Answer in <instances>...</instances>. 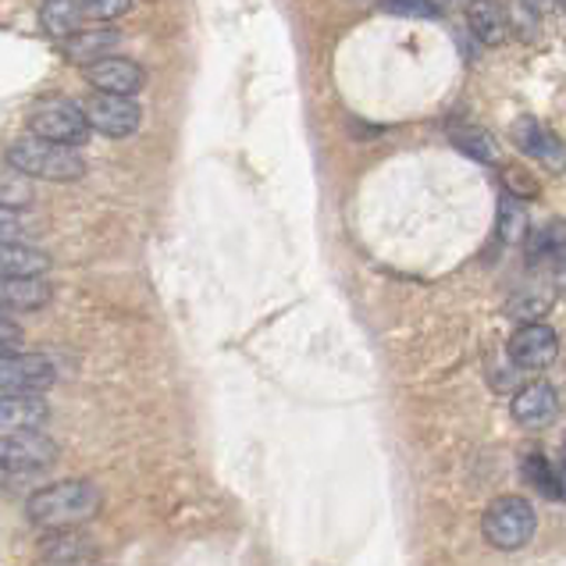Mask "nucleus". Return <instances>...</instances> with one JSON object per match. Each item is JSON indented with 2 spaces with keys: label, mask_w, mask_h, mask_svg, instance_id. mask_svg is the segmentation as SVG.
Instances as JSON below:
<instances>
[{
  "label": "nucleus",
  "mask_w": 566,
  "mask_h": 566,
  "mask_svg": "<svg viewBox=\"0 0 566 566\" xmlns=\"http://www.w3.org/2000/svg\"><path fill=\"white\" fill-rule=\"evenodd\" d=\"M96 510H101V492L90 481H54L32 492L25 503L29 524L40 531H75L93 521Z\"/></svg>",
  "instance_id": "f257e3e1"
},
{
  "label": "nucleus",
  "mask_w": 566,
  "mask_h": 566,
  "mask_svg": "<svg viewBox=\"0 0 566 566\" xmlns=\"http://www.w3.org/2000/svg\"><path fill=\"white\" fill-rule=\"evenodd\" d=\"M51 420V407L36 392H0V431H36Z\"/></svg>",
  "instance_id": "ddd939ff"
},
{
  "label": "nucleus",
  "mask_w": 566,
  "mask_h": 566,
  "mask_svg": "<svg viewBox=\"0 0 566 566\" xmlns=\"http://www.w3.org/2000/svg\"><path fill=\"white\" fill-rule=\"evenodd\" d=\"M559 353V338L556 332L535 321V325H524L521 332H513L510 338V360L524 370H542L556 360Z\"/></svg>",
  "instance_id": "9d476101"
},
{
  "label": "nucleus",
  "mask_w": 566,
  "mask_h": 566,
  "mask_svg": "<svg viewBox=\"0 0 566 566\" xmlns=\"http://www.w3.org/2000/svg\"><path fill=\"white\" fill-rule=\"evenodd\" d=\"M29 136H40L46 143H61V147H86L93 128L83 104L72 101H43L40 107H32L29 115Z\"/></svg>",
  "instance_id": "39448f33"
},
{
  "label": "nucleus",
  "mask_w": 566,
  "mask_h": 566,
  "mask_svg": "<svg viewBox=\"0 0 566 566\" xmlns=\"http://www.w3.org/2000/svg\"><path fill=\"white\" fill-rule=\"evenodd\" d=\"M556 8H559V11H566V0H556Z\"/></svg>",
  "instance_id": "c756f323"
},
{
  "label": "nucleus",
  "mask_w": 566,
  "mask_h": 566,
  "mask_svg": "<svg viewBox=\"0 0 566 566\" xmlns=\"http://www.w3.org/2000/svg\"><path fill=\"white\" fill-rule=\"evenodd\" d=\"M54 289L43 274H22V279H0V314H36L51 303Z\"/></svg>",
  "instance_id": "9b49d317"
},
{
  "label": "nucleus",
  "mask_w": 566,
  "mask_h": 566,
  "mask_svg": "<svg viewBox=\"0 0 566 566\" xmlns=\"http://www.w3.org/2000/svg\"><path fill=\"white\" fill-rule=\"evenodd\" d=\"M524 478L535 492H542L545 499H566V474H559L548 457L542 452H527L524 460Z\"/></svg>",
  "instance_id": "6ab92c4d"
},
{
  "label": "nucleus",
  "mask_w": 566,
  "mask_h": 566,
  "mask_svg": "<svg viewBox=\"0 0 566 566\" xmlns=\"http://www.w3.org/2000/svg\"><path fill=\"white\" fill-rule=\"evenodd\" d=\"M90 128L107 139H128L143 122V107L136 104V96H118V93H96L83 104Z\"/></svg>",
  "instance_id": "423d86ee"
},
{
  "label": "nucleus",
  "mask_w": 566,
  "mask_h": 566,
  "mask_svg": "<svg viewBox=\"0 0 566 566\" xmlns=\"http://www.w3.org/2000/svg\"><path fill=\"white\" fill-rule=\"evenodd\" d=\"M57 463V442L36 431H0V481H32Z\"/></svg>",
  "instance_id": "7ed1b4c3"
},
{
  "label": "nucleus",
  "mask_w": 566,
  "mask_h": 566,
  "mask_svg": "<svg viewBox=\"0 0 566 566\" xmlns=\"http://www.w3.org/2000/svg\"><path fill=\"white\" fill-rule=\"evenodd\" d=\"M78 4H83L86 22L107 25V22L122 19V14H125L128 8H133V0H78Z\"/></svg>",
  "instance_id": "b1692460"
},
{
  "label": "nucleus",
  "mask_w": 566,
  "mask_h": 566,
  "mask_svg": "<svg viewBox=\"0 0 566 566\" xmlns=\"http://www.w3.org/2000/svg\"><path fill=\"white\" fill-rule=\"evenodd\" d=\"M559 413V396L548 381H531L513 396V420L524 428H545Z\"/></svg>",
  "instance_id": "f8f14e48"
},
{
  "label": "nucleus",
  "mask_w": 566,
  "mask_h": 566,
  "mask_svg": "<svg viewBox=\"0 0 566 566\" xmlns=\"http://www.w3.org/2000/svg\"><path fill=\"white\" fill-rule=\"evenodd\" d=\"M8 349H22V328L14 317L0 314V353H8Z\"/></svg>",
  "instance_id": "bb28decb"
},
{
  "label": "nucleus",
  "mask_w": 566,
  "mask_h": 566,
  "mask_svg": "<svg viewBox=\"0 0 566 566\" xmlns=\"http://www.w3.org/2000/svg\"><path fill=\"white\" fill-rule=\"evenodd\" d=\"M40 25L51 32L54 40H69L72 32L86 25V14L78 0H43L40 4Z\"/></svg>",
  "instance_id": "f3484780"
},
{
  "label": "nucleus",
  "mask_w": 566,
  "mask_h": 566,
  "mask_svg": "<svg viewBox=\"0 0 566 566\" xmlns=\"http://www.w3.org/2000/svg\"><path fill=\"white\" fill-rule=\"evenodd\" d=\"M22 179H4V175H0V207H22L25 210L32 203V189Z\"/></svg>",
  "instance_id": "393cba45"
},
{
  "label": "nucleus",
  "mask_w": 566,
  "mask_h": 566,
  "mask_svg": "<svg viewBox=\"0 0 566 566\" xmlns=\"http://www.w3.org/2000/svg\"><path fill=\"white\" fill-rule=\"evenodd\" d=\"M566 253V221L553 218L545 221L542 229L531 235V247H527V261L531 264H545V261H559V256Z\"/></svg>",
  "instance_id": "aec40b11"
},
{
  "label": "nucleus",
  "mask_w": 566,
  "mask_h": 566,
  "mask_svg": "<svg viewBox=\"0 0 566 566\" xmlns=\"http://www.w3.org/2000/svg\"><path fill=\"white\" fill-rule=\"evenodd\" d=\"M122 43V36L115 29H107V25H93V29H78L72 32L69 40H64V57L75 61V64H93V61H101L107 54H115V46Z\"/></svg>",
  "instance_id": "4468645a"
},
{
  "label": "nucleus",
  "mask_w": 566,
  "mask_h": 566,
  "mask_svg": "<svg viewBox=\"0 0 566 566\" xmlns=\"http://www.w3.org/2000/svg\"><path fill=\"white\" fill-rule=\"evenodd\" d=\"M484 542L499 553H516L524 548L531 538H535V506L527 503L521 495H503L484 510Z\"/></svg>",
  "instance_id": "20e7f679"
},
{
  "label": "nucleus",
  "mask_w": 566,
  "mask_h": 566,
  "mask_svg": "<svg viewBox=\"0 0 566 566\" xmlns=\"http://www.w3.org/2000/svg\"><path fill=\"white\" fill-rule=\"evenodd\" d=\"M563 471H566V439H563Z\"/></svg>",
  "instance_id": "c85d7f7f"
},
{
  "label": "nucleus",
  "mask_w": 566,
  "mask_h": 566,
  "mask_svg": "<svg viewBox=\"0 0 566 566\" xmlns=\"http://www.w3.org/2000/svg\"><path fill=\"white\" fill-rule=\"evenodd\" d=\"M467 22H471L474 40L484 43V46H499V43H506V36H510V19H506V11L495 4V0H478V4L467 11Z\"/></svg>",
  "instance_id": "dca6fc26"
},
{
  "label": "nucleus",
  "mask_w": 566,
  "mask_h": 566,
  "mask_svg": "<svg viewBox=\"0 0 566 566\" xmlns=\"http://www.w3.org/2000/svg\"><path fill=\"white\" fill-rule=\"evenodd\" d=\"M513 143L521 147V154H527L531 160H538L542 168L548 171H566V147L563 139L553 133V128H545L538 118H516L513 128H510Z\"/></svg>",
  "instance_id": "6e6552de"
},
{
  "label": "nucleus",
  "mask_w": 566,
  "mask_h": 566,
  "mask_svg": "<svg viewBox=\"0 0 566 566\" xmlns=\"http://www.w3.org/2000/svg\"><path fill=\"white\" fill-rule=\"evenodd\" d=\"M57 381L54 360L40 357V353L8 349L0 353V392H46Z\"/></svg>",
  "instance_id": "0eeeda50"
},
{
  "label": "nucleus",
  "mask_w": 566,
  "mask_h": 566,
  "mask_svg": "<svg viewBox=\"0 0 566 566\" xmlns=\"http://www.w3.org/2000/svg\"><path fill=\"white\" fill-rule=\"evenodd\" d=\"M86 78L96 93H118V96H136L143 86H147L143 64L128 61V57H115V54L86 64Z\"/></svg>",
  "instance_id": "1a4fd4ad"
},
{
  "label": "nucleus",
  "mask_w": 566,
  "mask_h": 566,
  "mask_svg": "<svg viewBox=\"0 0 566 566\" xmlns=\"http://www.w3.org/2000/svg\"><path fill=\"white\" fill-rule=\"evenodd\" d=\"M388 11L402 14V19H439L434 0H388Z\"/></svg>",
  "instance_id": "a878e982"
},
{
  "label": "nucleus",
  "mask_w": 566,
  "mask_h": 566,
  "mask_svg": "<svg viewBox=\"0 0 566 566\" xmlns=\"http://www.w3.org/2000/svg\"><path fill=\"white\" fill-rule=\"evenodd\" d=\"M499 239H503L506 247H516V242L527 239V210L521 200H513V197L499 200Z\"/></svg>",
  "instance_id": "4be33fe9"
},
{
  "label": "nucleus",
  "mask_w": 566,
  "mask_h": 566,
  "mask_svg": "<svg viewBox=\"0 0 566 566\" xmlns=\"http://www.w3.org/2000/svg\"><path fill=\"white\" fill-rule=\"evenodd\" d=\"M452 147H457L460 154H467L471 160H478V165H495L499 160L492 136L481 133V128H457V133H452Z\"/></svg>",
  "instance_id": "412c9836"
},
{
  "label": "nucleus",
  "mask_w": 566,
  "mask_h": 566,
  "mask_svg": "<svg viewBox=\"0 0 566 566\" xmlns=\"http://www.w3.org/2000/svg\"><path fill=\"white\" fill-rule=\"evenodd\" d=\"M36 224L22 207H0V242H32Z\"/></svg>",
  "instance_id": "5701e85b"
},
{
  "label": "nucleus",
  "mask_w": 566,
  "mask_h": 566,
  "mask_svg": "<svg viewBox=\"0 0 566 566\" xmlns=\"http://www.w3.org/2000/svg\"><path fill=\"white\" fill-rule=\"evenodd\" d=\"M51 253L36 250L32 242H0V279H22V274H46Z\"/></svg>",
  "instance_id": "2eb2a0df"
},
{
  "label": "nucleus",
  "mask_w": 566,
  "mask_h": 566,
  "mask_svg": "<svg viewBox=\"0 0 566 566\" xmlns=\"http://www.w3.org/2000/svg\"><path fill=\"white\" fill-rule=\"evenodd\" d=\"M51 535H57V538H51L43 545L46 563H54V566H86L93 559L90 538L72 535V531H51Z\"/></svg>",
  "instance_id": "a211bd4d"
},
{
  "label": "nucleus",
  "mask_w": 566,
  "mask_h": 566,
  "mask_svg": "<svg viewBox=\"0 0 566 566\" xmlns=\"http://www.w3.org/2000/svg\"><path fill=\"white\" fill-rule=\"evenodd\" d=\"M8 165L25 175V179L40 182H75L86 175V160L78 157L75 147H61V143H46L40 136H22L8 147Z\"/></svg>",
  "instance_id": "f03ea898"
},
{
  "label": "nucleus",
  "mask_w": 566,
  "mask_h": 566,
  "mask_svg": "<svg viewBox=\"0 0 566 566\" xmlns=\"http://www.w3.org/2000/svg\"><path fill=\"white\" fill-rule=\"evenodd\" d=\"M556 285H559V293L566 296V253L556 261Z\"/></svg>",
  "instance_id": "cd10ccee"
}]
</instances>
